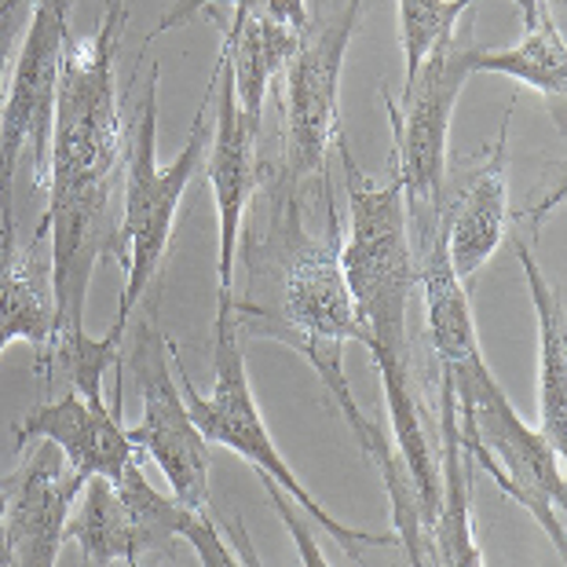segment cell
Instances as JSON below:
<instances>
[{"label": "cell", "mask_w": 567, "mask_h": 567, "mask_svg": "<svg viewBox=\"0 0 567 567\" xmlns=\"http://www.w3.org/2000/svg\"><path fill=\"white\" fill-rule=\"evenodd\" d=\"M305 198V184H297L282 165H260L246 209L249 220H243L238 235V257L246 264L243 300H235L238 330L282 341L308 359L363 454L381 468L395 538L410 553V564H429L425 509L414 476L395 443L384 440V432L359 410L344 373V348L359 337V326L341 268L337 209L326 213L322 231H311Z\"/></svg>", "instance_id": "obj_1"}, {"label": "cell", "mask_w": 567, "mask_h": 567, "mask_svg": "<svg viewBox=\"0 0 567 567\" xmlns=\"http://www.w3.org/2000/svg\"><path fill=\"white\" fill-rule=\"evenodd\" d=\"M128 22L125 0H103L100 27L89 41L70 38L59 74L52 147H48V209L41 224L52 238V344L84 333L95 260H122L117 243V179H125L128 147L117 111V48ZM52 344L38 355L52 352Z\"/></svg>", "instance_id": "obj_2"}, {"label": "cell", "mask_w": 567, "mask_h": 567, "mask_svg": "<svg viewBox=\"0 0 567 567\" xmlns=\"http://www.w3.org/2000/svg\"><path fill=\"white\" fill-rule=\"evenodd\" d=\"M337 147H341V165L348 176V238L341 243V268L355 308V341L367 348L373 367L381 370L384 403H389L395 432L392 443L414 476L429 538L440 502V465L425 436L421 392L414 381V363H410V300L417 289V260L406 227L403 184L395 176V162L389 184H373L370 176L359 173L341 132H337Z\"/></svg>", "instance_id": "obj_3"}, {"label": "cell", "mask_w": 567, "mask_h": 567, "mask_svg": "<svg viewBox=\"0 0 567 567\" xmlns=\"http://www.w3.org/2000/svg\"><path fill=\"white\" fill-rule=\"evenodd\" d=\"M158 63L151 66L147 92L140 100L136 111V132L128 140V162H125V205H122V224H117V243H122V264H125V293L117 300V316L111 330L103 337L111 344H122L128 319L136 316L140 300L154 289V279L162 271V260L173 243V224L176 209L184 202L187 184L195 179L202 154L209 147L213 132V92L220 66H213L209 84L198 103V114L190 122L184 151L176 154L168 165H158Z\"/></svg>", "instance_id": "obj_4"}, {"label": "cell", "mask_w": 567, "mask_h": 567, "mask_svg": "<svg viewBox=\"0 0 567 567\" xmlns=\"http://www.w3.org/2000/svg\"><path fill=\"white\" fill-rule=\"evenodd\" d=\"M440 370L454 384L457 425H462V443L468 457L476 465H484L494 476V484L535 516L549 542L557 546V557L564 560L567 535L560 509L567 505V484L560 473V454L509 403V395L494 381L480 348L454 359V363H440Z\"/></svg>", "instance_id": "obj_5"}, {"label": "cell", "mask_w": 567, "mask_h": 567, "mask_svg": "<svg viewBox=\"0 0 567 567\" xmlns=\"http://www.w3.org/2000/svg\"><path fill=\"white\" fill-rule=\"evenodd\" d=\"M473 8L457 22V30L440 41L421 59L417 74L403 84V106L381 89L392 122V162L403 184L410 243H421L440 224L446 209V140H451V117L465 81L473 78Z\"/></svg>", "instance_id": "obj_6"}, {"label": "cell", "mask_w": 567, "mask_h": 567, "mask_svg": "<svg viewBox=\"0 0 567 567\" xmlns=\"http://www.w3.org/2000/svg\"><path fill=\"white\" fill-rule=\"evenodd\" d=\"M173 363H176L179 384H184L187 410H190V417H195L202 436L209 443L227 446V451L243 454L246 462L257 468L260 480L282 487L286 498H293L300 509H305L311 520H316L326 535L344 549L348 560L352 564L363 560L367 546H392L395 535H378V530H363V527H344L337 516H330V509H326L319 498H311V491L300 484L293 468L282 462L279 446L271 443L268 429H264L257 400H252L249 373H246V352H243V330H238L235 305L216 308V352H213L216 384H213L209 395H202L195 384H190L184 363H179L176 344H173Z\"/></svg>", "instance_id": "obj_7"}, {"label": "cell", "mask_w": 567, "mask_h": 567, "mask_svg": "<svg viewBox=\"0 0 567 567\" xmlns=\"http://www.w3.org/2000/svg\"><path fill=\"white\" fill-rule=\"evenodd\" d=\"M78 0H33L22 48L8 81V100L0 111V238H16V173L30 158L33 184L48 179L55 95L63 74V52Z\"/></svg>", "instance_id": "obj_8"}, {"label": "cell", "mask_w": 567, "mask_h": 567, "mask_svg": "<svg viewBox=\"0 0 567 567\" xmlns=\"http://www.w3.org/2000/svg\"><path fill=\"white\" fill-rule=\"evenodd\" d=\"M359 16L363 0H337L326 16L308 19L286 63V143L279 165L297 184L326 176V151L341 132V70Z\"/></svg>", "instance_id": "obj_9"}, {"label": "cell", "mask_w": 567, "mask_h": 567, "mask_svg": "<svg viewBox=\"0 0 567 567\" xmlns=\"http://www.w3.org/2000/svg\"><path fill=\"white\" fill-rule=\"evenodd\" d=\"M128 367L143 400V421L128 429L132 446L154 457V465L165 473L179 502L205 509L209 505V440L198 432L187 400L173 381V341L158 322V293L154 289L147 316L140 319L136 337H132Z\"/></svg>", "instance_id": "obj_10"}, {"label": "cell", "mask_w": 567, "mask_h": 567, "mask_svg": "<svg viewBox=\"0 0 567 567\" xmlns=\"http://www.w3.org/2000/svg\"><path fill=\"white\" fill-rule=\"evenodd\" d=\"M220 78L213 92V132H209V184L216 198V224H220V264H216V308L235 305V257H238V235L249 209V198L257 190L260 162L257 143L260 128L246 122L235 100L231 63H227V48H220Z\"/></svg>", "instance_id": "obj_11"}, {"label": "cell", "mask_w": 567, "mask_h": 567, "mask_svg": "<svg viewBox=\"0 0 567 567\" xmlns=\"http://www.w3.org/2000/svg\"><path fill=\"white\" fill-rule=\"evenodd\" d=\"M89 487V476L63 465L59 446L44 440L19 473H11V494L4 513L8 557L19 567H52L63 549L78 494Z\"/></svg>", "instance_id": "obj_12"}, {"label": "cell", "mask_w": 567, "mask_h": 567, "mask_svg": "<svg viewBox=\"0 0 567 567\" xmlns=\"http://www.w3.org/2000/svg\"><path fill=\"white\" fill-rule=\"evenodd\" d=\"M122 384L114 392V406L89 403L78 389H66L59 400L38 403L11 429L16 451L27 454L30 440H52L59 454L70 462V468H78L89 480H117L140 457V451L128 440V429L122 425Z\"/></svg>", "instance_id": "obj_13"}, {"label": "cell", "mask_w": 567, "mask_h": 567, "mask_svg": "<svg viewBox=\"0 0 567 567\" xmlns=\"http://www.w3.org/2000/svg\"><path fill=\"white\" fill-rule=\"evenodd\" d=\"M509 114L513 106L505 111L498 147L487 154V162L476 165L454 195H446V252H451V264L462 282H468L484 268L505 238V216H509V184H505Z\"/></svg>", "instance_id": "obj_14"}, {"label": "cell", "mask_w": 567, "mask_h": 567, "mask_svg": "<svg viewBox=\"0 0 567 567\" xmlns=\"http://www.w3.org/2000/svg\"><path fill=\"white\" fill-rule=\"evenodd\" d=\"M114 487H117V494H122L132 524H136L143 564H151V560L173 564L176 560V538H184L187 546L198 553V560L209 564V567H235L238 560H243L224 546L220 530H216L213 520H205L202 509L184 505L179 498H165V494L154 491L147 484V476L140 473V457L114 480Z\"/></svg>", "instance_id": "obj_15"}, {"label": "cell", "mask_w": 567, "mask_h": 567, "mask_svg": "<svg viewBox=\"0 0 567 567\" xmlns=\"http://www.w3.org/2000/svg\"><path fill=\"white\" fill-rule=\"evenodd\" d=\"M440 502L429 527V560L451 567H480L484 553L473 542V457L462 443V425H457V400L454 384L440 370Z\"/></svg>", "instance_id": "obj_16"}, {"label": "cell", "mask_w": 567, "mask_h": 567, "mask_svg": "<svg viewBox=\"0 0 567 567\" xmlns=\"http://www.w3.org/2000/svg\"><path fill=\"white\" fill-rule=\"evenodd\" d=\"M44 238V224H38L30 246H19V238H0V352L11 341H30L41 355L52 344L55 293Z\"/></svg>", "instance_id": "obj_17"}, {"label": "cell", "mask_w": 567, "mask_h": 567, "mask_svg": "<svg viewBox=\"0 0 567 567\" xmlns=\"http://www.w3.org/2000/svg\"><path fill=\"white\" fill-rule=\"evenodd\" d=\"M516 257L524 264L527 293L538 316V432L564 457L567 451V322L564 297L542 275L535 252L524 246V238H513Z\"/></svg>", "instance_id": "obj_18"}, {"label": "cell", "mask_w": 567, "mask_h": 567, "mask_svg": "<svg viewBox=\"0 0 567 567\" xmlns=\"http://www.w3.org/2000/svg\"><path fill=\"white\" fill-rule=\"evenodd\" d=\"M297 38L300 30H289L282 22L264 16H235L231 27H227L224 48H227V63H231L235 100L249 125L260 128L268 84L293 59Z\"/></svg>", "instance_id": "obj_19"}, {"label": "cell", "mask_w": 567, "mask_h": 567, "mask_svg": "<svg viewBox=\"0 0 567 567\" xmlns=\"http://www.w3.org/2000/svg\"><path fill=\"white\" fill-rule=\"evenodd\" d=\"M509 74L513 81L527 84L549 103L564 106L567 95V44L564 33L553 19V11L542 4L538 22L524 30V41L505 48V52H491V48H476L473 52V74Z\"/></svg>", "instance_id": "obj_20"}, {"label": "cell", "mask_w": 567, "mask_h": 567, "mask_svg": "<svg viewBox=\"0 0 567 567\" xmlns=\"http://www.w3.org/2000/svg\"><path fill=\"white\" fill-rule=\"evenodd\" d=\"M89 498H84L81 513L66 524L63 542H78L81 546V560L106 567V564H128L140 567V535L136 524L125 509L122 494H117L114 480L106 476H92L89 480Z\"/></svg>", "instance_id": "obj_21"}, {"label": "cell", "mask_w": 567, "mask_h": 567, "mask_svg": "<svg viewBox=\"0 0 567 567\" xmlns=\"http://www.w3.org/2000/svg\"><path fill=\"white\" fill-rule=\"evenodd\" d=\"M476 0H395L400 11V44L406 59V81L417 74L425 59L440 41H446L465 19V11Z\"/></svg>", "instance_id": "obj_22"}, {"label": "cell", "mask_w": 567, "mask_h": 567, "mask_svg": "<svg viewBox=\"0 0 567 567\" xmlns=\"http://www.w3.org/2000/svg\"><path fill=\"white\" fill-rule=\"evenodd\" d=\"M216 4H231L235 16H264V19H275V22H282V27H289V30H305L308 19H311L308 16V0H176V4L158 19V27H154L147 44H154L158 38H165L168 30L184 27V22H190L195 16H202V11H209ZM147 44H143V48H147Z\"/></svg>", "instance_id": "obj_23"}, {"label": "cell", "mask_w": 567, "mask_h": 567, "mask_svg": "<svg viewBox=\"0 0 567 567\" xmlns=\"http://www.w3.org/2000/svg\"><path fill=\"white\" fill-rule=\"evenodd\" d=\"M33 0H0V111H4L8 100V81H11V66H16V48L27 33Z\"/></svg>", "instance_id": "obj_24"}, {"label": "cell", "mask_w": 567, "mask_h": 567, "mask_svg": "<svg viewBox=\"0 0 567 567\" xmlns=\"http://www.w3.org/2000/svg\"><path fill=\"white\" fill-rule=\"evenodd\" d=\"M268 484V480H264ZM268 491H271V505L279 509V516L286 520V527H289V535L297 538V546H300V553H305V564H311V567H326V560H322V553L316 549V542H311V535L305 530V524L300 520H293V513H289V505H286V494H282V487H275V484H268Z\"/></svg>", "instance_id": "obj_25"}, {"label": "cell", "mask_w": 567, "mask_h": 567, "mask_svg": "<svg viewBox=\"0 0 567 567\" xmlns=\"http://www.w3.org/2000/svg\"><path fill=\"white\" fill-rule=\"evenodd\" d=\"M8 494H11V476H0V567H8V542H4V513H8Z\"/></svg>", "instance_id": "obj_26"}, {"label": "cell", "mask_w": 567, "mask_h": 567, "mask_svg": "<svg viewBox=\"0 0 567 567\" xmlns=\"http://www.w3.org/2000/svg\"><path fill=\"white\" fill-rule=\"evenodd\" d=\"M516 8H520V16H524V30L535 27L538 11H542V0H516Z\"/></svg>", "instance_id": "obj_27"}, {"label": "cell", "mask_w": 567, "mask_h": 567, "mask_svg": "<svg viewBox=\"0 0 567 567\" xmlns=\"http://www.w3.org/2000/svg\"><path fill=\"white\" fill-rule=\"evenodd\" d=\"M125 4H128V0H125Z\"/></svg>", "instance_id": "obj_28"}]
</instances>
